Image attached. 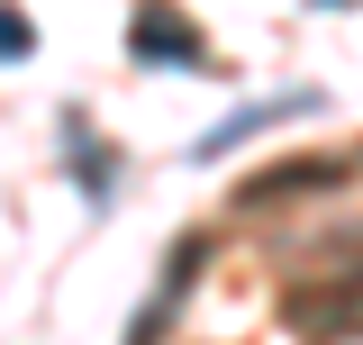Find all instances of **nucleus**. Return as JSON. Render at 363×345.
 Returning a JSON list of instances; mask_svg holds the SVG:
<instances>
[{
  "label": "nucleus",
  "mask_w": 363,
  "mask_h": 345,
  "mask_svg": "<svg viewBox=\"0 0 363 345\" xmlns=\"http://www.w3.org/2000/svg\"><path fill=\"white\" fill-rule=\"evenodd\" d=\"M318 9H327V0H318Z\"/></svg>",
  "instance_id": "5"
},
{
  "label": "nucleus",
  "mask_w": 363,
  "mask_h": 345,
  "mask_svg": "<svg viewBox=\"0 0 363 345\" xmlns=\"http://www.w3.org/2000/svg\"><path fill=\"white\" fill-rule=\"evenodd\" d=\"M336 182H345V164H336V155H300V164H272V172H255V182H245L236 200H245V209H264V200H291V191H336Z\"/></svg>",
  "instance_id": "2"
},
{
  "label": "nucleus",
  "mask_w": 363,
  "mask_h": 345,
  "mask_svg": "<svg viewBox=\"0 0 363 345\" xmlns=\"http://www.w3.org/2000/svg\"><path fill=\"white\" fill-rule=\"evenodd\" d=\"M145 55H182V64H200V37H191V18H173V9H145Z\"/></svg>",
  "instance_id": "3"
},
{
  "label": "nucleus",
  "mask_w": 363,
  "mask_h": 345,
  "mask_svg": "<svg viewBox=\"0 0 363 345\" xmlns=\"http://www.w3.org/2000/svg\"><path fill=\"white\" fill-rule=\"evenodd\" d=\"M281 318H291L309 345H345V336H363V263L327 273V282H300V291L281 300Z\"/></svg>",
  "instance_id": "1"
},
{
  "label": "nucleus",
  "mask_w": 363,
  "mask_h": 345,
  "mask_svg": "<svg viewBox=\"0 0 363 345\" xmlns=\"http://www.w3.org/2000/svg\"><path fill=\"white\" fill-rule=\"evenodd\" d=\"M28 45H37V28H28V18H18V9H0V64H18V55H28Z\"/></svg>",
  "instance_id": "4"
}]
</instances>
